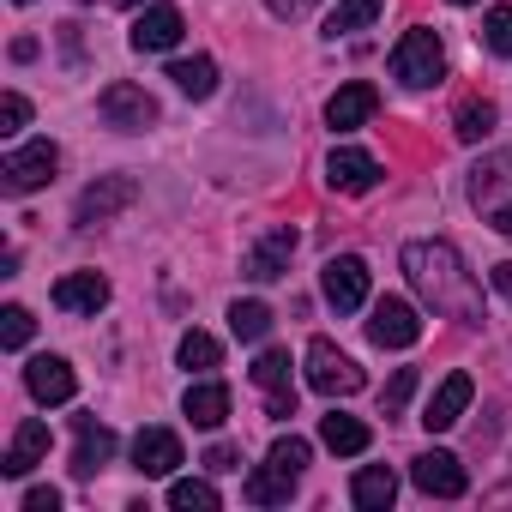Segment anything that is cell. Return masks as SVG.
Segmentation results:
<instances>
[{
	"instance_id": "1",
	"label": "cell",
	"mask_w": 512,
	"mask_h": 512,
	"mask_svg": "<svg viewBox=\"0 0 512 512\" xmlns=\"http://www.w3.org/2000/svg\"><path fill=\"white\" fill-rule=\"evenodd\" d=\"M404 278L434 314H446L458 326H482V290L464 272L452 241H404Z\"/></svg>"
},
{
	"instance_id": "2",
	"label": "cell",
	"mask_w": 512,
	"mask_h": 512,
	"mask_svg": "<svg viewBox=\"0 0 512 512\" xmlns=\"http://www.w3.org/2000/svg\"><path fill=\"white\" fill-rule=\"evenodd\" d=\"M470 205H476L500 235H512V151L482 157V163L470 169Z\"/></svg>"
},
{
	"instance_id": "3",
	"label": "cell",
	"mask_w": 512,
	"mask_h": 512,
	"mask_svg": "<svg viewBox=\"0 0 512 512\" xmlns=\"http://www.w3.org/2000/svg\"><path fill=\"white\" fill-rule=\"evenodd\" d=\"M440 73H446L440 37L434 31H404L398 49H392V79L410 85V91H428V85H440Z\"/></svg>"
},
{
	"instance_id": "4",
	"label": "cell",
	"mask_w": 512,
	"mask_h": 512,
	"mask_svg": "<svg viewBox=\"0 0 512 512\" xmlns=\"http://www.w3.org/2000/svg\"><path fill=\"white\" fill-rule=\"evenodd\" d=\"M308 386H314L320 398H350V392L368 386V374H362L332 338H314V344H308Z\"/></svg>"
},
{
	"instance_id": "5",
	"label": "cell",
	"mask_w": 512,
	"mask_h": 512,
	"mask_svg": "<svg viewBox=\"0 0 512 512\" xmlns=\"http://www.w3.org/2000/svg\"><path fill=\"white\" fill-rule=\"evenodd\" d=\"M55 169H61V151L49 139H31V145L7 151V163H0V187H7V193H37L43 181H55Z\"/></svg>"
},
{
	"instance_id": "6",
	"label": "cell",
	"mask_w": 512,
	"mask_h": 512,
	"mask_svg": "<svg viewBox=\"0 0 512 512\" xmlns=\"http://www.w3.org/2000/svg\"><path fill=\"white\" fill-rule=\"evenodd\" d=\"M133 199H139V181H133V175H97V181L79 193L73 223H79V229H97V223H109L115 211H127Z\"/></svg>"
},
{
	"instance_id": "7",
	"label": "cell",
	"mask_w": 512,
	"mask_h": 512,
	"mask_svg": "<svg viewBox=\"0 0 512 512\" xmlns=\"http://www.w3.org/2000/svg\"><path fill=\"white\" fill-rule=\"evenodd\" d=\"M97 115L109 121V127H121V133H145L151 121H157V103H151V91H139V85H109L103 97H97Z\"/></svg>"
},
{
	"instance_id": "8",
	"label": "cell",
	"mask_w": 512,
	"mask_h": 512,
	"mask_svg": "<svg viewBox=\"0 0 512 512\" xmlns=\"http://www.w3.org/2000/svg\"><path fill=\"white\" fill-rule=\"evenodd\" d=\"M320 290H326V302L338 314H356L368 302V266L356 253H338V260H326V272H320Z\"/></svg>"
},
{
	"instance_id": "9",
	"label": "cell",
	"mask_w": 512,
	"mask_h": 512,
	"mask_svg": "<svg viewBox=\"0 0 512 512\" xmlns=\"http://www.w3.org/2000/svg\"><path fill=\"white\" fill-rule=\"evenodd\" d=\"M368 338H374L380 350H410V344L422 338V320H416L410 302L386 296V302H374V314H368Z\"/></svg>"
},
{
	"instance_id": "10",
	"label": "cell",
	"mask_w": 512,
	"mask_h": 512,
	"mask_svg": "<svg viewBox=\"0 0 512 512\" xmlns=\"http://www.w3.org/2000/svg\"><path fill=\"white\" fill-rule=\"evenodd\" d=\"M296 229H272L266 241H253V253L241 260V278H253V284H272V278H284L290 272V253H296Z\"/></svg>"
},
{
	"instance_id": "11",
	"label": "cell",
	"mask_w": 512,
	"mask_h": 512,
	"mask_svg": "<svg viewBox=\"0 0 512 512\" xmlns=\"http://www.w3.org/2000/svg\"><path fill=\"white\" fill-rule=\"evenodd\" d=\"M374 109H380V91H374L368 79H350V85L332 91V103H326V127H332V133H356Z\"/></svg>"
},
{
	"instance_id": "12",
	"label": "cell",
	"mask_w": 512,
	"mask_h": 512,
	"mask_svg": "<svg viewBox=\"0 0 512 512\" xmlns=\"http://www.w3.org/2000/svg\"><path fill=\"white\" fill-rule=\"evenodd\" d=\"M25 386H31L37 404H67V398L79 392V374H73L67 356H37V362L25 368Z\"/></svg>"
},
{
	"instance_id": "13",
	"label": "cell",
	"mask_w": 512,
	"mask_h": 512,
	"mask_svg": "<svg viewBox=\"0 0 512 512\" xmlns=\"http://www.w3.org/2000/svg\"><path fill=\"white\" fill-rule=\"evenodd\" d=\"M470 398H476L470 374H446V380H440V392H434V398H428V410H422L428 434H446V428H458V422H464V410H470Z\"/></svg>"
},
{
	"instance_id": "14",
	"label": "cell",
	"mask_w": 512,
	"mask_h": 512,
	"mask_svg": "<svg viewBox=\"0 0 512 512\" xmlns=\"http://www.w3.org/2000/svg\"><path fill=\"white\" fill-rule=\"evenodd\" d=\"M410 482H416L422 494L458 500V494H464V464H458L452 452H422V458H410Z\"/></svg>"
},
{
	"instance_id": "15",
	"label": "cell",
	"mask_w": 512,
	"mask_h": 512,
	"mask_svg": "<svg viewBox=\"0 0 512 512\" xmlns=\"http://www.w3.org/2000/svg\"><path fill=\"white\" fill-rule=\"evenodd\" d=\"M181 31H187V19H181L175 7H145V13L133 19V49H139V55H163V49L181 43Z\"/></svg>"
},
{
	"instance_id": "16",
	"label": "cell",
	"mask_w": 512,
	"mask_h": 512,
	"mask_svg": "<svg viewBox=\"0 0 512 512\" xmlns=\"http://www.w3.org/2000/svg\"><path fill=\"white\" fill-rule=\"evenodd\" d=\"M73 428H79V446H73V476H79V482H91V476L115 458V428H103L97 416H79Z\"/></svg>"
},
{
	"instance_id": "17",
	"label": "cell",
	"mask_w": 512,
	"mask_h": 512,
	"mask_svg": "<svg viewBox=\"0 0 512 512\" xmlns=\"http://www.w3.org/2000/svg\"><path fill=\"white\" fill-rule=\"evenodd\" d=\"M326 181H332L338 193H368V187L380 181V163H374L368 151H356V145H338V151L326 157Z\"/></svg>"
},
{
	"instance_id": "18",
	"label": "cell",
	"mask_w": 512,
	"mask_h": 512,
	"mask_svg": "<svg viewBox=\"0 0 512 512\" xmlns=\"http://www.w3.org/2000/svg\"><path fill=\"white\" fill-rule=\"evenodd\" d=\"M181 464V440L169 428H139L133 434V470L139 476H169Z\"/></svg>"
},
{
	"instance_id": "19",
	"label": "cell",
	"mask_w": 512,
	"mask_h": 512,
	"mask_svg": "<svg viewBox=\"0 0 512 512\" xmlns=\"http://www.w3.org/2000/svg\"><path fill=\"white\" fill-rule=\"evenodd\" d=\"M55 308H61V314H97V308H109V278H97V272H67V278L55 284Z\"/></svg>"
},
{
	"instance_id": "20",
	"label": "cell",
	"mask_w": 512,
	"mask_h": 512,
	"mask_svg": "<svg viewBox=\"0 0 512 512\" xmlns=\"http://www.w3.org/2000/svg\"><path fill=\"white\" fill-rule=\"evenodd\" d=\"M43 452H49V422H19L7 458H0V470H7V476H31L43 464Z\"/></svg>"
},
{
	"instance_id": "21",
	"label": "cell",
	"mask_w": 512,
	"mask_h": 512,
	"mask_svg": "<svg viewBox=\"0 0 512 512\" xmlns=\"http://www.w3.org/2000/svg\"><path fill=\"white\" fill-rule=\"evenodd\" d=\"M181 410H187L193 428H223V416H229V386H223V380H199V386H187Z\"/></svg>"
},
{
	"instance_id": "22",
	"label": "cell",
	"mask_w": 512,
	"mask_h": 512,
	"mask_svg": "<svg viewBox=\"0 0 512 512\" xmlns=\"http://www.w3.org/2000/svg\"><path fill=\"white\" fill-rule=\"evenodd\" d=\"M350 500H356L362 512H386V506L398 500V476H392L386 464H368V470H356V482H350Z\"/></svg>"
},
{
	"instance_id": "23",
	"label": "cell",
	"mask_w": 512,
	"mask_h": 512,
	"mask_svg": "<svg viewBox=\"0 0 512 512\" xmlns=\"http://www.w3.org/2000/svg\"><path fill=\"white\" fill-rule=\"evenodd\" d=\"M320 440H326L338 458H362L374 434H368V422H356V416H338V410H332V416L320 422Z\"/></svg>"
},
{
	"instance_id": "24",
	"label": "cell",
	"mask_w": 512,
	"mask_h": 512,
	"mask_svg": "<svg viewBox=\"0 0 512 512\" xmlns=\"http://www.w3.org/2000/svg\"><path fill=\"white\" fill-rule=\"evenodd\" d=\"M290 488H296V476H290V470H278V464H260V470L247 476V488H241V494H247L253 506H284V500H290Z\"/></svg>"
},
{
	"instance_id": "25",
	"label": "cell",
	"mask_w": 512,
	"mask_h": 512,
	"mask_svg": "<svg viewBox=\"0 0 512 512\" xmlns=\"http://www.w3.org/2000/svg\"><path fill=\"white\" fill-rule=\"evenodd\" d=\"M380 13H386V0H338V13L326 19V37H350V31H368Z\"/></svg>"
},
{
	"instance_id": "26",
	"label": "cell",
	"mask_w": 512,
	"mask_h": 512,
	"mask_svg": "<svg viewBox=\"0 0 512 512\" xmlns=\"http://www.w3.org/2000/svg\"><path fill=\"white\" fill-rule=\"evenodd\" d=\"M175 356H181V368H187V374H205V368H217V362H223V344H217L211 332H199V326H193V332H181Z\"/></svg>"
},
{
	"instance_id": "27",
	"label": "cell",
	"mask_w": 512,
	"mask_h": 512,
	"mask_svg": "<svg viewBox=\"0 0 512 512\" xmlns=\"http://www.w3.org/2000/svg\"><path fill=\"white\" fill-rule=\"evenodd\" d=\"M169 79H175V85H181L187 97H211V91H217V61H211V55L175 61V67H169Z\"/></svg>"
},
{
	"instance_id": "28",
	"label": "cell",
	"mask_w": 512,
	"mask_h": 512,
	"mask_svg": "<svg viewBox=\"0 0 512 512\" xmlns=\"http://www.w3.org/2000/svg\"><path fill=\"white\" fill-rule=\"evenodd\" d=\"M229 332H235L241 344H260V338L272 332V308H266V302H235V308H229Z\"/></svg>"
},
{
	"instance_id": "29",
	"label": "cell",
	"mask_w": 512,
	"mask_h": 512,
	"mask_svg": "<svg viewBox=\"0 0 512 512\" xmlns=\"http://www.w3.org/2000/svg\"><path fill=\"white\" fill-rule=\"evenodd\" d=\"M494 121H500V115H494V103H488V97H470V103L458 109V139H464V145H476V139H488V133H494Z\"/></svg>"
},
{
	"instance_id": "30",
	"label": "cell",
	"mask_w": 512,
	"mask_h": 512,
	"mask_svg": "<svg viewBox=\"0 0 512 512\" xmlns=\"http://www.w3.org/2000/svg\"><path fill=\"white\" fill-rule=\"evenodd\" d=\"M169 506H175V512H217V488L199 482V476H187V482L169 488Z\"/></svg>"
},
{
	"instance_id": "31",
	"label": "cell",
	"mask_w": 512,
	"mask_h": 512,
	"mask_svg": "<svg viewBox=\"0 0 512 512\" xmlns=\"http://www.w3.org/2000/svg\"><path fill=\"white\" fill-rule=\"evenodd\" d=\"M253 386L290 392V350H260V362H253Z\"/></svg>"
},
{
	"instance_id": "32",
	"label": "cell",
	"mask_w": 512,
	"mask_h": 512,
	"mask_svg": "<svg viewBox=\"0 0 512 512\" xmlns=\"http://www.w3.org/2000/svg\"><path fill=\"white\" fill-rule=\"evenodd\" d=\"M308 458H314V452H308V440H296V434H278V440H272V464H278V470L302 476V470H308Z\"/></svg>"
},
{
	"instance_id": "33",
	"label": "cell",
	"mask_w": 512,
	"mask_h": 512,
	"mask_svg": "<svg viewBox=\"0 0 512 512\" xmlns=\"http://www.w3.org/2000/svg\"><path fill=\"white\" fill-rule=\"evenodd\" d=\"M482 43H488L494 55H512V7H494V13L482 19Z\"/></svg>"
},
{
	"instance_id": "34",
	"label": "cell",
	"mask_w": 512,
	"mask_h": 512,
	"mask_svg": "<svg viewBox=\"0 0 512 512\" xmlns=\"http://www.w3.org/2000/svg\"><path fill=\"white\" fill-rule=\"evenodd\" d=\"M31 326H37V320H31L25 308H7V314H0V344H7V350H25V344H31Z\"/></svg>"
},
{
	"instance_id": "35",
	"label": "cell",
	"mask_w": 512,
	"mask_h": 512,
	"mask_svg": "<svg viewBox=\"0 0 512 512\" xmlns=\"http://www.w3.org/2000/svg\"><path fill=\"white\" fill-rule=\"evenodd\" d=\"M410 392H416V368H398V374H392V386L380 392V410H386V416H398V410L410 404Z\"/></svg>"
},
{
	"instance_id": "36",
	"label": "cell",
	"mask_w": 512,
	"mask_h": 512,
	"mask_svg": "<svg viewBox=\"0 0 512 512\" xmlns=\"http://www.w3.org/2000/svg\"><path fill=\"white\" fill-rule=\"evenodd\" d=\"M25 121H31V103L19 97V91H7V97H0V133H25Z\"/></svg>"
},
{
	"instance_id": "37",
	"label": "cell",
	"mask_w": 512,
	"mask_h": 512,
	"mask_svg": "<svg viewBox=\"0 0 512 512\" xmlns=\"http://www.w3.org/2000/svg\"><path fill=\"white\" fill-rule=\"evenodd\" d=\"M205 464H211L217 476H229V470H241V452H235V446H211V452H205Z\"/></svg>"
},
{
	"instance_id": "38",
	"label": "cell",
	"mask_w": 512,
	"mask_h": 512,
	"mask_svg": "<svg viewBox=\"0 0 512 512\" xmlns=\"http://www.w3.org/2000/svg\"><path fill=\"white\" fill-rule=\"evenodd\" d=\"M266 7L278 13V19H302V13H314L320 0H266Z\"/></svg>"
},
{
	"instance_id": "39",
	"label": "cell",
	"mask_w": 512,
	"mask_h": 512,
	"mask_svg": "<svg viewBox=\"0 0 512 512\" xmlns=\"http://www.w3.org/2000/svg\"><path fill=\"white\" fill-rule=\"evenodd\" d=\"M55 506H61L55 488H31V494H25V512H55Z\"/></svg>"
},
{
	"instance_id": "40",
	"label": "cell",
	"mask_w": 512,
	"mask_h": 512,
	"mask_svg": "<svg viewBox=\"0 0 512 512\" xmlns=\"http://www.w3.org/2000/svg\"><path fill=\"white\" fill-rule=\"evenodd\" d=\"M266 416H272V422H284V416H296V392H272V404H266Z\"/></svg>"
},
{
	"instance_id": "41",
	"label": "cell",
	"mask_w": 512,
	"mask_h": 512,
	"mask_svg": "<svg viewBox=\"0 0 512 512\" xmlns=\"http://www.w3.org/2000/svg\"><path fill=\"white\" fill-rule=\"evenodd\" d=\"M494 290L512 302V260H500V266H494Z\"/></svg>"
},
{
	"instance_id": "42",
	"label": "cell",
	"mask_w": 512,
	"mask_h": 512,
	"mask_svg": "<svg viewBox=\"0 0 512 512\" xmlns=\"http://www.w3.org/2000/svg\"><path fill=\"white\" fill-rule=\"evenodd\" d=\"M13 61H37V37H19L13 43Z\"/></svg>"
},
{
	"instance_id": "43",
	"label": "cell",
	"mask_w": 512,
	"mask_h": 512,
	"mask_svg": "<svg viewBox=\"0 0 512 512\" xmlns=\"http://www.w3.org/2000/svg\"><path fill=\"white\" fill-rule=\"evenodd\" d=\"M452 7H470V0H452Z\"/></svg>"
},
{
	"instance_id": "44",
	"label": "cell",
	"mask_w": 512,
	"mask_h": 512,
	"mask_svg": "<svg viewBox=\"0 0 512 512\" xmlns=\"http://www.w3.org/2000/svg\"><path fill=\"white\" fill-rule=\"evenodd\" d=\"M121 7H139V0H121Z\"/></svg>"
},
{
	"instance_id": "45",
	"label": "cell",
	"mask_w": 512,
	"mask_h": 512,
	"mask_svg": "<svg viewBox=\"0 0 512 512\" xmlns=\"http://www.w3.org/2000/svg\"><path fill=\"white\" fill-rule=\"evenodd\" d=\"M19 7H31V0H19Z\"/></svg>"
},
{
	"instance_id": "46",
	"label": "cell",
	"mask_w": 512,
	"mask_h": 512,
	"mask_svg": "<svg viewBox=\"0 0 512 512\" xmlns=\"http://www.w3.org/2000/svg\"><path fill=\"white\" fill-rule=\"evenodd\" d=\"M79 7H85V0H79Z\"/></svg>"
}]
</instances>
